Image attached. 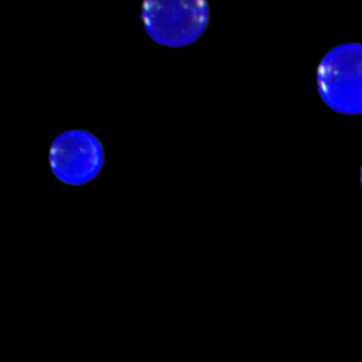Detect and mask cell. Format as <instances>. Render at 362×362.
<instances>
[{
    "mask_svg": "<svg viewBox=\"0 0 362 362\" xmlns=\"http://www.w3.org/2000/svg\"><path fill=\"white\" fill-rule=\"evenodd\" d=\"M48 160L59 181L65 185L81 187L92 183L103 173L105 146L90 131H65L52 141Z\"/></svg>",
    "mask_w": 362,
    "mask_h": 362,
    "instance_id": "3",
    "label": "cell"
},
{
    "mask_svg": "<svg viewBox=\"0 0 362 362\" xmlns=\"http://www.w3.org/2000/svg\"><path fill=\"white\" fill-rule=\"evenodd\" d=\"M141 20L148 37L166 48L196 43L209 28L211 10L203 0H148L141 5Z\"/></svg>",
    "mask_w": 362,
    "mask_h": 362,
    "instance_id": "1",
    "label": "cell"
},
{
    "mask_svg": "<svg viewBox=\"0 0 362 362\" xmlns=\"http://www.w3.org/2000/svg\"><path fill=\"white\" fill-rule=\"evenodd\" d=\"M317 84L320 97L332 111L361 115L362 44H342L329 50L317 66Z\"/></svg>",
    "mask_w": 362,
    "mask_h": 362,
    "instance_id": "2",
    "label": "cell"
},
{
    "mask_svg": "<svg viewBox=\"0 0 362 362\" xmlns=\"http://www.w3.org/2000/svg\"><path fill=\"white\" fill-rule=\"evenodd\" d=\"M360 184H361V187H362V167H361V171H360Z\"/></svg>",
    "mask_w": 362,
    "mask_h": 362,
    "instance_id": "4",
    "label": "cell"
}]
</instances>
